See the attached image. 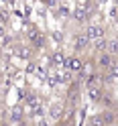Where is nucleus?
Masks as SVG:
<instances>
[{"label":"nucleus","instance_id":"4","mask_svg":"<svg viewBox=\"0 0 118 126\" xmlns=\"http://www.w3.org/2000/svg\"><path fill=\"white\" fill-rule=\"evenodd\" d=\"M65 69H69L71 73H80L85 69V61L80 57V55H69L67 57V63H65Z\"/></svg>","mask_w":118,"mask_h":126},{"label":"nucleus","instance_id":"5","mask_svg":"<svg viewBox=\"0 0 118 126\" xmlns=\"http://www.w3.org/2000/svg\"><path fill=\"white\" fill-rule=\"evenodd\" d=\"M114 63H116V59H114L110 53H102V55L96 57V65H98V71H100V73H108L110 67H112Z\"/></svg>","mask_w":118,"mask_h":126},{"label":"nucleus","instance_id":"10","mask_svg":"<svg viewBox=\"0 0 118 126\" xmlns=\"http://www.w3.org/2000/svg\"><path fill=\"white\" fill-rule=\"evenodd\" d=\"M102 116H104V120L108 122V126L116 122V116H114V112H112V110H110V108H106L104 112H102Z\"/></svg>","mask_w":118,"mask_h":126},{"label":"nucleus","instance_id":"7","mask_svg":"<svg viewBox=\"0 0 118 126\" xmlns=\"http://www.w3.org/2000/svg\"><path fill=\"white\" fill-rule=\"evenodd\" d=\"M88 126H108V122L104 120L102 112H98V114H92V116H90V120H88Z\"/></svg>","mask_w":118,"mask_h":126},{"label":"nucleus","instance_id":"9","mask_svg":"<svg viewBox=\"0 0 118 126\" xmlns=\"http://www.w3.org/2000/svg\"><path fill=\"white\" fill-rule=\"evenodd\" d=\"M88 92H90V100L96 102V104L102 102V98L106 96V94H104V88H96V90H88Z\"/></svg>","mask_w":118,"mask_h":126},{"label":"nucleus","instance_id":"6","mask_svg":"<svg viewBox=\"0 0 118 126\" xmlns=\"http://www.w3.org/2000/svg\"><path fill=\"white\" fill-rule=\"evenodd\" d=\"M14 57H18V59H31L33 57V45H22V43H14L12 47V51H10Z\"/></svg>","mask_w":118,"mask_h":126},{"label":"nucleus","instance_id":"12","mask_svg":"<svg viewBox=\"0 0 118 126\" xmlns=\"http://www.w3.org/2000/svg\"><path fill=\"white\" fill-rule=\"evenodd\" d=\"M51 37L55 39V41H59V43L65 39V35H61V31H53V33H51Z\"/></svg>","mask_w":118,"mask_h":126},{"label":"nucleus","instance_id":"1","mask_svg":"<svg viewBox=\"0 0 118 126\" xmlns=\"http://www.w3.org/2000/svg\"><path fill=\"white\" fill-rule=\"evenodd\" d=\"M65 116H67V104H65V100H63V102H61V100H55V102H51V104L47 106V118H49L53 124L61 122Z\"/></svg>","mask_w":118,"mask_h":126},{"label":"nucleus","instance_id":"2","mask_svg":"<svg viewBox=\"0 0 118 126\" xmlns=\"http://www.w3.org/2000/svg\"><path fill=\"white\" fill-rule=\"evenodd\" d=\"M82 33L92 41V45L98 43V41H102V39H108L106 37V29L102 27L100 22H90V25H85V29L82 31Z\"/></svg>","mask_w":118,"mask_h":126},{"label":"nucleus","instance_id":"8","mask_svg":"<svg viewBox=\"0 0 118 126\" xmlns=\"http://www.w3.org/2000/svg\"><path fill=\"white\" fill-rule=\"evenodd\" d=\"M108 53L112 55L114 59H118V37L108 39Z\"/></svg>","mask_w":118,"mask_h":126},{"label":"nucleus","instance_id":"13","mask_svg":"<svg viewBox=\"0 0 118 126\" xmlns=\"http://www.w3.org/2000/svg\"><path fill=\"white\" fill-rule=\"evenodd\" d=\"M116 6H118V2H116Z\"/></svg>","mask_w":118,"mask_h":126},{"label":"nucleus","instance_id":"11","mask_svg":"<svg viewBox=\"0 0 118 126\" xmlns=\"http://www.w3.org/2000/svg\"><path fill=\"white\" fill-rule=\"evenodd\" d=\"M108 73H110V75H112V77H114V79H118V61L114 63V65H112V67H110V71H108Z\"/></svg>","mask_w":118,"mask_h":126},{"label":"nucleus","instance_id":"14","mask_svg":"<svg viewBox=\"0 0 118 126\" xmlns=\"http://www.w3.org/2000/svg\"><path fill=\"white\" fill-rule=\"evenodd\" d=\"M116 61H118V59H116Z\"/></svg>","mask_w":118,"mask_h":126},{"label":"nucleus","instance_id":"3","mask_svg":"<svg viewBox=\"0 0 118 126\" xmlns=\"http://www.w3.org/2000/svg\"><path fill=\"white\" fill-rule=\"evenodd\" d=\"M73 51H75V55H82V53L92 51V41L84 33H77L73 37Z\"/></svg>","mask_w":118,"mask_h":126}]
</instances>
